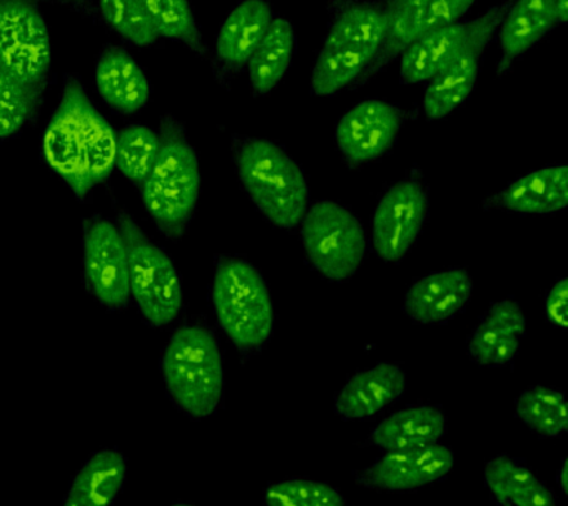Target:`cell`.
Here are the masks:
<instances>
[{"label":"cell","mask_w":568,"mask_h":506,"mask_svg":"<svg viewBox=\"0 0 568 506\" xmlns=\"http://www.w3.org/2000/svg\"><path fill=\"white\" fill-rule=\"evenodd\" d=\"M385 38V16L377 4L342 8L315 61L311 92L328 97L358 82L376 60Z\"/></svg>","instance_id":"3"},{"label":"cell","mask_w":568,"mask_h":506,"mask_svg":"<svg viewBox=\"0 0 568 506\" xmlns=\"http://www.w3.org/2000/svg\"><path fill=\"white\" fill-rule=\"evenodd\" d=\"M555 9H557V21L566 24L568 20V0H557Z\"/></svg>","instance_id":"36"},{"label":"cell","mask_w":568,"mask_h":506,"mask_svg":"<svg viewBox=\"0 0 568 506\" xmlns=\"http://www.w3.org/2000/svg\"><path fill=\"white\" fill-rule=\"evenodd\" d=\"M51 65V38L38 7L0 0V69L39 92Z\"/></svg>","instance_id":"9"},{"label":"cell","mask_w":568,"mask_h":506,"mask_svg":"<svg viewBox=\"0 0 568 506\" xmlns=\"http://www.w3.org/2000/svg\"><path fill=\"white\" fill-rule=\"evenodd\" d=\"M159 138L158 159L142 182V199L159 230L176 239L189 226L197 203L199 160L175 119L162 120Z\"/></svg>","instance_id":"2"},{"label":"cell","mask_w":568,"mask_h":506,"mask_svg":"<svg viewBox=\"0 0 568 506\" xmlns=\"http://www.w3.org/2000/svg\"><path fill=\"white\" fill-rule=\"evenodd\" d=\"M466 33V22L428 31L410 44L403 53V83H422L434 79L450 62Z\"/></svg>","instance_id":"26"},{"label":"cell","mask_w":568,"mask_h":506,"mask_svg":"<svg viewBox=\"0 0 568 506\" xmlns=\"http://www.w3.org/2000/svg\"><path fill=\"white\" fill-rule=\"evenodd\" d=\"M428 216V194L416 181L390 186L373 216V249L386 262L402 261Z\"/></svg>","instance_id":"12"},{"label":"cell","mask_w":568,"mask_h":506,"mask_svg":"<svg viewBox=\"0 0 568 506\" xmlns=\"http://www.w3.org/2000/svg\"><path fill=\"white\" fill-rule=\"evenodd\" d=\"M20 2L31 3L36 4L39 2H55V3H62V4H69V7H73L74 9H78L80 12L88 13V16H91L92 13V7L91 3H89V0H20Z\"/></svg>","instance_id":"35"},{"label":"cell","mask_w":568,"mask_h":506,"mask_svg":"<svg viewBox=\"0 0 568 506\" xmlns=\"http://www.w3.org/2000/svg\"><path fill=\"white\" fill-rule=\"evenodd\" d=\"M169 506H197V505H190V504H173Z\"/></svg>","instance_id":"38"},{"label":"cell","mask_w":568,"mask_h":506,"mask_svg":"<svg viewBox=\"0 0 568 506\" xmlns=\"http://www.w3.org/2000/svg\"><path fill=\"white\" fill-rule=\"evenodd\" d=\"M406 388V376L395 364H379L357 373L337 394L335 412L346 421L367 419L393 404Z\"/></svg>","instance_id":"17"},{"label":"cell","mask_w":568,"mask_h":506,"mask_svg":"<svg viewBox=\"0 0 568 506\" xmlns=\"http://www.w3.org/2000/svg\"><path fill=\"white\" fill-rule=\"evenodd\" d=\"M402 124V111L389 102H359L337 124V149L355 166L373 162L393 146Z\"/></svg>","instance_id":"15"},{"label":"cell","mask_w":568,"mask_h":506,"mask_svg":"<svg viewBox=\"0 0 568 506\" xmlns=\"http://www.w3.org/2000/svg\"><path fill=\"white\" fill-rule=\"evenodd\" d=\"M119 230L128 246L129 287L138 308L153 326L173 322L182 305V287L175 266L126 213H120Z\"/></svg>","instance_id":"7"},{"label":"cell","mask_w":568,"mask_h":506,"mask_svg":"<svg viewBox=\"0 0 568 506\" xmlns=\"http://www.w3.org/2000/svg\"><path fill=\"white\" fill-rule=\"evenodd\" d=\"M268 506H345L344 496L328 484L313 479H286L265 492Z\"/></svg>","instance_id":"32"},{"label":"cell","mask_w":568,"mask_h":506,"mask_svg":"<svg viewBox=\"0 0 568 506\" xmlns=\"http://www.w3.org/2000/svg\"><path fill=\"white\" fill-rule=\"evenodd\" d=\"M568 283L567 279L559 280L546 297V317L559 328L568 327Z\"/></svg>","instance_id":"34"},{"label":"cell","mask_w":568,"mask_h":506,"mask_svg":"<svg viewBox=\"0 0 568 506\" xmlns=\"http://www.w3.org/2000/svg\"><path fill=\"white\" fill-rule=\"evenodd\" d=\"M513 0L488 9L477 20L466 22L464 42L450 62L434 79L429 80L424 98L426 118H446L464 104L473 93L484 49L490 43L497 27L501 24Z\"/></svg>","instance_id":"10"},{"label":"cell","mask_w":568,"mask_h":506,"mask_svg":"<svg viewBox=\"0 0 568 506\" xmlns=\"http://www.w3.org/2000/svg\"><path fill=\"white\" fill-rule=\"evenodd\" d=\"M470 295L473 282L465 270L438 271L408 289L404 311L416 323H444L465 308Z\"/></svg>","instance_id":"16"},{"label":"cell","mask_w":568,"mask_h":506,"mask_svg":"<svg viewBox=\"0 0 568 506\" xmlns=\"http://www.w3.org/2000/svg\"><path fill=\"white\" fill-rule=\"evenodd\" d=\"M95 83L105 104L119 113H136L149 101V80L122 48L109 47L101 52L95 67Z\"/></svg>","instance_id":"19"},{"label":"cell","mask_w":568,"mask_h":506,"mask_svg":"<svg viewBox=\"0 0 568 506\" xmlns=\"http://www.w3.org/2000/svg\"><path fill=\"white\" fill-rule=\"evenodd\" d=\"M557 0H513L500 29L504 51L500 70L508 69L515 58L535 47L557 24Z\"/></svg>","instance_id":"23"},{"label":"cell","mask_w":568,"mask_h":506,"mask_svg":"<svg viewBox=\"0 0 568 506\" xmlns=\"http://www.w3.org/2000/svg\"><path fill=\"white\" fill-rule=\"evenodd\" d=\"M559 483H561L562 492L567 493V464L562 465L561 473H559Z\"/></svg>","instance_id":"37"},{"label":"cell","mask_w":568,"mask_h":506,"mask_svg":"<svg viewBox=\"0 0 568 506\" xmlns=\"http://www.w3.org/2000/svg\"><path fill=\"white\" fill-rule=\"evenodd\" d=\"M160 150L159 133L142 124L123 129L115 142V166L135 184H142L153 169Z\"/></svg>","instance_id":"30"},{"label":"cell","mask_w":568,"mask_h":506,"mask_svg":"<svg viewBox=\"0 0 568 506\" xmlns=\"http://www.w3.org/2000/svg\"><path fill=\"white\" fill-rule=\"evenodd\" d=\"M235 160L244 190L266 220L282 229H293L304 220L308 184L302 169L278 145L246 140Z\"/></svg>","instance_id":"5"},{"label":"cell","mask_w":568,"mask_h":506,"mask_svg":"<svg viewBox=\"0 0 568 506\" xmlns=\"http://www.w3.org/2000/svg\"><path fill=\"white\" fill-rule=\"evenodd\" d=\"M517 416L541 437H561L568 429L566 395L561 391L532 386L519 395Z\"/></svg>","instance_id":"28"},{"label":"cell","mask_w":568,"mask_h":506,"mask_svg":"<svg viewBox=\"0 0 568 506\" xmlns=\"http://www.w3.org/2000/svg\"><path fill=\"white\" fill-rule=\"evenodd\" d=\"M217 322L239 350L261 348L273 333L274 313L260 271L246 261L222 257L213 280Z\"/></svg>","instance_id":"6"},{"label":"cell","mask_w":568,"mask_h":506,"mask_svg":"<svg viewBox=\"0 0 568 506\" xmlns=\"http://www.w3.org/2000/svg\"><path fill=\"white\" fill-rule=\"evenodd\" d=\"M493 206L523 213H552L568 204V168L549 166L527 173L501 190Z\"/></svg>","instance_id":"21"},{"label":"cell","mask_w":568,"mask_h":506,"mask_svg":"<svg viewBox=\"0 0 568 506\" xmlns=\"http://www.w3.org/2000/svg\"><path fill=\"white\" fill-rule=\"evenodd\" d=\"M446 433V417L438 408L407 407L386 417L368 437V444L386 452L410 451L437 444Z\"/></svg>","instance_id":"22"},{"label":"cell","mask_w":568,"mask_h":506,"mask_svg":"<svg viewBox=\"0 0 568 506\" xmlns=\"http://www.w3.org/2000/svg\"><path fill=\"white\" fill-rule=\"evenodd\" d=\"M295 47L291 22L274 18L247 64L248 78L257 95H265L277 87L291 65Z\"/></svg>","instance_id":"27"},{"label":"cell","mask_w":568,"mask_h":506,"mask_svg":"<svg viewBox=\"0 0 568 506\" xmlns=\"http://www.w3.org/2000/svg\"><path fill=\"white\" fill-rule=\"evenodd\" d=\"M84 275L92 295L106 308H122L128 304V246L118 226L95 217L84 233Z\"/></svg>","instance_id":"13"},{"label":"cell","mask_w":568,"mask_h":506,"mask_svg":"<svg viewBox=\"0 0 568 506\" xmlns=\"http://www.w3.org/2000/svg\"><path fill=\"white\" fill-rule=\"evenodd\" d=\"M159 38L184 43L191 51L206 52L189 0H140Z\"/></svg>","instance_id":"29"},{"label":"cell","mask_w":568,"mask_h":506,"mask_svg":"<svg viewBox=\"0 0 568 506\" xmlns=\"http://www.w3.org/2000/svg\"><path fill=\"white\" fill-rule=\"evenodd\" d=\"M302 243L314 269L333 282L353 277L366 255V237L357 217L328 200L305 213Z\"/></svg>","instance_id":"8"},{"label":"cell","mask_w":568,"mask_h":506,"mask_svg":"<svg viewBox=\"0 0 568 506\" xmlns=\"http://www.w3.org/2000/svg\"><path fill=\"white\" fill-rule=\"evenodd\" d=\"M100 12L106 24L129 43L146 48L158 42V31L140 0H100Z\"/></svg>","instance_id":"31"},{"label":"cell","mask_w":568,"mask_h":506,"mask_svg":"<svg viewBox=\"0 0 568 506\" xmlns=\"http://www.w3.org/2000/svg\"><path fill=\"white\" fill-rule=\"evenodd\" d=\"M126 479V461L118 451L93 453L75 474L62 506H111Z\"/></svg>","instance_id":"24"},{"label":"cell","mask_w":568,"mask_h":506,"mask_svg":"<svg viewBox=\"0 0 568 506\" xmlns=\"http://www.w3.org/2000/svg\"><path fill=\"white\" fill-rule=\"evenodd\" d=\"M484 482L500 506H557L554 493L514 457L501 455L488 462Z\"/></svg>","instance_id":"25"},{"label":"cell","mask_w":568,"mask_h":506,"mask_svg":"<svg viewBox=\"0 0 568 506\" xmlns=\"http://www.w3.org/2000/svg\"><path fill=\"white\" fill-rule=\"evenodd\" d=\"M477 0H386L385 38L376 60L368 67L359 83L388 65L420 36L442 27L455 24Z\"/></svg>","instance_id":"11"},{"label":"cell","mask_w":568,"mask_h":506,"mask_svg":"<svg viewBox=\"0 0 568 506\" xmlns=\"http://www.w3.org/2000/svg\"><path fill=\"white\" fill-rule=\"evenodd\" d=\"M526 320L517 302L493 305L469 341V355L483 366H506L518 353Z\"/></svg>","instance_id":"20"},{"label":"cell","mask_w":568,"mask_h":506,"mask_svg":"<svg viewBox=\"0 0 568 506\" xmlns=\"http://www.w3.org/2000/svg\"><path fill=\"white\" fill-rule=\"evenodd\" d=\"M273 20V11L265 0L240 2L217 33L216 58L221 65L231 71L246 67Z\"/></svg>","instance_id":"18"},{"label":"cell","mask_w":568,"mask_h":506,"mask_svg":"<svg viewBox=\"0 0 568 506\" xmlns=\"http://www.w3.org/2000/svg\"><path fill=\"white\" fill-rule=\"evenodd\" d=\"M162 372L169 395L185 415L202 419L220 406L224 371L220 346L207 328L176 331L164 350Z\"/></svg>","instance_id":"4"},{"label":"cell","mask_w":568,"mask_h":506,"mask_svg":"<svg viewBox=\"0 0 568 506\" xmlns=\"http://www.w3.org/2000/svg\"><path fill=\"white\" fill-rule=\"evenodd\" d=\"M38 91L0 69V140L20 132L33 113Z\"/></svg>","instance_id":"33"},{"label":"cell","mask_w":568,"mask_h":506,"mask_svg":"<svg viewBox=\"0 0 568 506\" xmlns=\"http://www.w3.org/2000/svg\"><path fill=\"white\" fill-rule=\"evenodd\" d=\"M118 136L89 100L82 83L65 75L60 104L44 131V162L79 199L104 182L115 166Z\"/></svg>","instance_id":"1"},{"label":"cell","mask_w":568,"mask_h":506,"mask_svg":"<svg viewBox=\"0 0 568 506\" xmlns=\"http://www.w3.org/2000/svg\"><path fill=\"white\" fill-rule=\"evenodd\" d=\"M453 464L455 456L450 448L437 443L410 451L386 452L355 478L373 490H413L439 482L450 473Z\"/></svg>","instance_id":"14"}]
</instances>
